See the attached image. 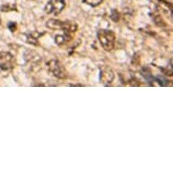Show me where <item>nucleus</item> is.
I'll use <instances>...</instances> for the list:
<instances>
[{
    "label": "nucleus",
    "mask_w": 173,
    "mask_h": 173,
    "mask_svg": "<svg viewBox=\"0 0 173 173\" xmlns=\"http://www.w3.org/2000/svg\"><path fill=\"white\" fill-rule=\"evenodd\" d=\"M7 26H8L9 30L11 31L12 33H14L15 31L17 30V23H15V22H9V23L7 24Z\"/></svg>",
    "instance_id": "2eb2a0df"
},
{
    "label": "nucleus",
    "mask_w": 173,
    "mask_h": 173,
    "mask_svg": "<svg viewBox=\"0 0 173 173\" xmlns=\"http://www.w3.org/2000/svg\"><path fill=\"white\" fill-rule=\"evenodd\" d=\"M62 21L58 19H49L46 22V27L52 30H59L61 28Z\"/></svg>",
    "instance_id": "1a4fd4ad"
},
{
    "label": "nucleus",
    "mask_w": 173,
    "mask_h": 173,
    "mask_svg": "<svg viewBox=\"0 0 173 173\" xmlns=\"http://www.w3.org/2000/svg\"><path fill=\"white\" fill-rule=\"evenodd\" d=\"M44 33H37V32H33V33H29V34H26L25 35V41L28 43V44H31L33 45H39V42H38V38L43 36Z\"/></svg>",
    "instance_id": "0eeeda50"
},
{
    "label": "nucleus",
    "mask_w": 173,
    "mask_h": 173,
    "mask_svg": "<svg viewBox=\"0 0 173 173\" xmlns=\"http://www.w3.org/2000/svg\"><path fill=\"white\" fill-rule=\"evenodd\" d=\"M110 17H111V19L117 23L119 20H120V17H121V15H120V13L116 10V9H113L112 12H111V15H110Z\"/></svg>",
    "instance_id": "ddd939ff"
},
{
    "label": "nucleus",
    "mask_w": 173,
    "mask_h": 173,
    "mask_svg": "<svg viewBox=\"0 0 173 173\" xmlns=\"http://www.w3.org/2000/svg\"><path fill=\"white\" fill-rule=\"evenodd\" d=\"M99 77H100V82L102 84L107 86V85H110L113 82L115 74H114L113 70L111 67L108 66V65H103L102 67L100 68Z\"/></svg>",
    "instance_id": "20e7f679"
},
{
    "label": "nucleus",
    "mask_w": 173,
    "mask_h": 173,
    "mask_svg": "<svg viewBox=\"0 0 173 173\" xmlns=\"http://www.w3.org/2000/svg\"><path fill=\"white\" fill-rule=\"evenodd\" d=\"M47 68H48L49 72L58 79H65L67 76V71L64 65L58 60L52 59L47 62Z\"/></svg>",
    "instance_id": "f03ea898"
},
{
    "label": "nucleus",
    "mask_w": 173,
    "mask_h": 173,
    "mask_svg": "<svg viewBox=\"0 0 173 173\" xmlns=\"http://www.w3.org/2000/svg\"><path fill=\"white\" fill-rule=\"evenodd\" d=\"M13 59V55L9 52H0V61L2 63H10Z\"/></svg>",
    "instance_id": "9d476101"
},
{
    "label": "nucleus",
    "mask_w": 173,
    "mask_h": 173,
    "mask_svg": "<svg viewBox=\"0 0 173 173\" xmlns=\"http://www.w3.org/2000/svg\"><path fill=\"white\" fill-rule=\"evenodd\" d=\"M72 39H73L72 35L64 33L63 35H57V36H55V42L58 45H63V44H65L69 43Z\"/></svg>",
    "instance_id": "6e6552de"
},
{
    "label": "nucleus",
    "mask_w": 173,
    "mask_h": 173,
    "mask_svg": "<svg viewBox=\"0 0 173 173\" xmlns=\"http://www.w3.org/2000/svg\"><path fill=\"white\" fill-rule=\"evenodd\" d=\"M25 58L27 64L30 65V67L32 70L36 69L38 70L37 67H40V62H41V58L39 57V55L35 53V51H28L25 55Z\"/></svg>",
    "instance_id": "39448f33"
},
{
    "label": "nucleus",
    "mask_w": 173,
    "mask_h": 173,
    "mask_svg": "<svg viewBox=\"0 0 173 173\" xmlns=\"http://www.w3.org/2000/svg\"><path fill=\"white\" fill-rule=\"evenodd\" d=\"M97 37L102 47L105 51L111 52L114 48L116 36L113 31L108 29H101L97 32Z\"/></svg>",
    "instance_id": "f257e3e1"
},
{
    "label": "nucleus",
    "mask_w": 173,
    "mask_h": 173,
    "mask_svg": "<svg viewBox=\"0 0 173 173\" xmlns=\"http://www.w3.org/2000/svg\"><path fill=\"white\" fill-rule=\"evenodd\" d=\"M65 0H49L44 7V12L46 14H53L55 15H57L65 9Z\"/></svg>",
    "instance_id": "7ed1b4c3"
},
{
    "label": "nucleus",
    "mask_w": 173,
    "mask_h": 173,
    "mask_svg": "<svg viewBox=\"0 0 173 173\" xmlns=\"http://www.w3.org/2000/svg\"><path fill=\"white\" fill-rule=\"evenodd\" d=\"M0 10L2 12H10V11H17V5L15 4H5L2 5L0 7Z\"/></svg>",
    "instance_id": "9b49d317"
},
{
    "label": "nucleus",
    "mask_w": 173,
    "mask_h": 173,
    "mask_svg": "<svg viewBox=\"0 0 173 173\" xmlns=\"http://www.w3.org/2000/svg\"><path fill=\"white\" fill-rule=\"evenodd\" d=\"M154 22L156 23V25L158 26H166L165 21L162 19L161 15H156V17H154Z\"/></svg>",
    "instance_id": "4468645a"
},
{
    "label": "nucleus",
    "mask_w": 173,
    "mask_h": 173,
    "mask_svg": "<svg viewBox=\"0 0 173 173\" xmlns=\"http://www.w3.org/2000/svg\"><path fill=\"white\" fill-rule=\"evenodd\" d=\"M0 25H1V19H0Z\"/></svg>",
    "instance_id": "dca6fc26"
},
{
    "label": "nucleus",
    "mask_w": 173,
    "mask_h": 173,
    "mask_svg": "<svg viewBox=\"0 0 173 173\" xmlns=\"http://www.w3.org/2000/svg\"><path fill=\"white\" fill-rule=\"evenodd\" d=\"M83 2L90 7H98L100 6L103 0H83Z\"/></svg>",
    "instance_id": "f8f14e48"
},
{
    "label": "nucleus",
    "mask_w": 173,
    "mask_h": 173,
    "mask_svg": "<svg viewBox=\"0 0 173 173\" xmlns=\"http://www.w3.org/2000/svg\"><path fill=\"white\" fill-rule=\"evenodd\" d=\"M78 29V25L75 22L73 21H62L61 24V28L60 30H62L63 32L65 33V34H69L72 35L73 33H75Z\"/></svg>",
    "instance_id": "423d86ee"
}]
</instances>
